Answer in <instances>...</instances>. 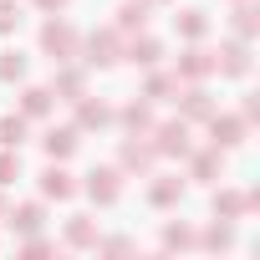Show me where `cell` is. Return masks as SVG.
<instances>
[{
    "instance_id": "1",
    "label": "cell",
    "mask_w": 260,
    "mask_h": 260,
    "mask_svg": "<svg viewBox=\"0 0 260 260\" xmlns=\"http://www.w3.org/2000/svg\"><path fill=\"white\" fill-rule=\"evenodd\" d=\"M153 153L158 158H189L194 153V138H189V122L184 117H169V122H153Z\"/></svg>"
},
{
    "instance_id": "2",
    "label": "cell",
    "mask_w": 260,
    "mask_h": 260,
    "mask_svg": "<svg viewBox=\"0 0 260 260\" xmlns=\"http://www.w3.org/2000/svg\"><path fill=\"white\" fill-rule=\"evenodd\" d=\"M82 46V61L87 67H112V61H122V31L117 26H102V31H92L87 41H77Z\"/></svg>"
},
{
    "instance_id": "3",
    "label": "cell",
    "mask_w": 260,
    "mask_h": 260,
    "mask_svg": "<svg viewBox=\"0 0 260 260\" xmlns=\"http://www.w3.org/2000/svg\"><path fill=\"white\" fill-rule=\"evenodd\" d=\"M41 51H46L51 61H72V56H77V31H72L61 16H51V21L41 26Z\"/></svg>"
},
{
    "instance_id": "4",
    "label": "cell",
    "mask_w": 260,
    "mask_h": 260,
    "mask_svg": "<svg viewBox=\"0 0 260 260\" xmlns=\"http://www.w3.org/2000/svg\"><path fill=\"white\" fill-rule=\"evenodd\" d=\"M82 189H87V199H92V204H117V199H122V169H107V164H102V169H92V174H87V184H82Z\"/></svg>"
},
{
    "instance_id": "5",
    "label": "cell",
    "mask_w": 260,
    "mask_h": 260,
    "mask_svg": "<svg viewBox=\"0 0 260 260\" xmlns=\"http://www.w3.org/2000/svg\"><path fill=\"white\" fill-rule=\"evenodd\" d=\"M214 72H219V61H214V51L194 41V46H189V51L179 56V72H174V77H179V82H204V77H214Z\"/></svg>"
},
{
    "instance_id": "6",
    "label": "cell",
    "mask_w": 260,
    "mask_h": 260,
    "mask_svg": "<svg viewBox=\"0 0 260 260\" xmlns=\"http://www.w3.org/2000/svg\"><path fill=\"white\" fill-rule=\"evenodd\" d=\"M245 127H250V122L235 117V112H224V117L209 112V143H214V148H240V143H245Z\"/></svg>"
},
{
    "instance_id": "7",
    "label": "cell",
    "mask_w": 260,
    "mask_h": 260,
    "mask_svg": "<svg viewBox=\"0 0 260 260\" xmlns=\"http://www.w3.org/2000/svg\"><path fill=\"white\" fill-rule=\"evenodd\" d=\"M153 158H158V153H153V143H138V133L117 148V169H122V174H148V169H153Z\"/></svg>"
},
{
    "instance_id": "8",
    "label": "cell",
    "mask_w": 260,
    "mask_h": 260,
    "mask_svg": "<svg viewBox=\"0 0 260 260\" xmlns=\"http://www.w3.org/2000/svg\"><path fill=\"white\" fill-rule=\"evenodd\" d=\"M209 112H214V97H209L199 82H189V92L179 97V117H184V122H209Z\"/></svg>"
},
{
    "instance_id": "9",
    "label": "cell",
    "mask_w": 260,
    "mask_h": 260,
    "mask_svg": "<svg viewBox=\"0 0 260 260\" xmlns=\"http://www.w3.org/2000/svg\"><path fill=\"white\" fill-rule=\"evenodd\" d=\"M6 224H11L16 235H41V224H46V209H41L36 199H26V204L6 209Z\"/></svg>"
},
{
    "instance_id": "10",
    "label": "cell",
    "mask_w": 260,
    "mask_h": 260,
    "mask_svg": "<svg viewBox=\"0 0 260 260\" xmlns=\"http://www.w3.org/2000/svg\"><path fill=\"white\" fill-rule=\"evenodd\" d=\"M148 11H153V0H122V6H117V31L122 36H138L148 26Z\"/></svg>"
},
{
    "instance_id": "11",
    "label": "cell",
    "mask_w": 260,
    "mask_h": 260,
    "mask_svg": "<svg viewBox=\"0 0 260 260\" xmlns=\"http://www.w3.org/2000/svg\"><path fill=\"white\" fill-rule=\"evenodd\" d=\"M112 122V107L97 102V97H77V133H92V127H107Z\"/></svg>"
},
{
    "instance_id": "12",
    "label": "cell",
    "mask_w": 260,
    "mask_h": 260,
    "mask_svg": "<svg viewBox=\"0 0 260 260\" xmlns=\"http://www.w3.org/2000/svg\"><path fill=\"white\" fill-rule=\"evenodd\" d=\"M214 61H219L224 77H245V72H250V46H245V41H224V46L214 51Z\"/></svg>"
},
{
    "instance_id": "13",
    "label": "cell",
    "mask_w": 260,
    "mask_h": 260,
    "mask_svg": "<svg viewBox=\"0 0 260 260\" xmlns=\"http://www.w3.org/2000/svg\"><path fill=\"white\" fill-rule=\"evenodd\" d=\"M41 194H46V199H72V194H77V179H72L61 164H46V169H41Z\"/></svg>"
},
{
    "instance_id": "14",
    "label": "cell",
    "mask_w": 260,
    "mask_h": 260,
    "mask_svg": "<svg viewBox=\"0 0 260 260\" xmlns=\"http://www.w3.org/2000/svg\"><path fill=\"white\" fill-rule=\"evenodd\" d=\"M41 148H46L51 164H67V158L77 153V127H51V133L41 138Z\"/></svg>"
},
{
    "instance_id": "15",
    "label": "cell",
    "mask_w": 260,
    "mask_h": 260,
    "mask_svg": "<svg viewBox=\"0 0 260 260\" xmlns=\"http://www.w3.org/2000/svg\"><path fill=\"white\" fill-rule=\"evenodd\" d=\"M51 92H56L61 102H77V97H87V72H77V67H67V61H61V72H56Z\"/></svg>"
},
{
    "instance_id": "16",
    "label": "cell",
    "mask_w": 260,
    "mask_h": 260,
    "mask_svg": "<svg viewBox=\"0 0 260 260\" xmlns=\"http://www.w3.org/2000/svg\"><path fill=\"white\" fill-rule=\"evenodd\" d=\"M122 56H127V61H138V67H158V61H164V46H158L153 36H143V31H138L133 41L122 46Z\"/></svg>"
},
{
    "instance_id": "17",
    "label": "cell",
    "mask_w": 260,
    "mask_h": 260,
    "mask_svg": "<svg viewBox=\"0 0 260 260\" xmlns=\"http://www.w3.org/2000/svg\"><path fill=\"white\" fill-rule=\"evenodd\" d=\"M219 164H224V148L209 143L204 153H189V179H204L209 184V179H219Z\"/></svg>"
},
{
    "instance_id": "18",
    "label": "cell",
    "mask_w": 260,
    "mask_h": 260,
    "mask_svg": "<svg viewBox=\"0 0 260 260\" xmlns=\"http://www.w3.org/2000/svg\"><path fill=\"white\" fill-rule=\"evenodd\" d=\"M179 199H184V179H174V174L153 179V189H148V204H153V209H174Z\"/></svg>"
},
{
    "instance_id": "19",
    "label": "cell",
    "mask_w": 260,
    "mask_h": 260,
    "mask_svg": "<svg viewBox=\"0 0 260 260\" xmlns=\"http://www.w3.org/2000/svg\"><path fill=\"white\" fill-rule=\"evenodd\" d=\"M97 240H102V235H97V224H92L87 214H72V219H67V245H72V250H97Z\"/></svg>"
},
{
    "instance_id": "20",
    "label": "cell",
    "mask_w": 260,
    "mask_h": 260,
    "mask_svg": "<svg viewBox=\"0 0 260 260\" xmlns=\"http://www.w3.org/2000/svg\"><path fill=\"white\" fill-rule=\"evenodd\" d=\"M112 117L127 127V133H138V138L153 127V107H148V102H127V107H122V112H112Z\"/></svg>"
},
{
    "instance_id": "21",
    "label": "cell",
    "mask_w": 260,
    "mask_h": 260,
    "mask_svg": "<svg viewBox=\"0 0 260 260\" xmlns=\"http://www.w3.org/2000/svg\"><path fill=\"white\" fill-rule=\"evenodd\" d=\"M51 102H56L51 87H26V92H21V117H26V122H31V117H46Z\"/></svg>"
},
{
    "instance_id": "22",
    "label": "cell",
    "mask_w": 260,
    "mask_h": 260,
    "mask_svg": "<svg viewBox=\"0 0 260 260\" xmlns=\"http://www.w3.org/2000/svg\"><path fill=\"white\" fill-rule=\"evenodd\" d=\"M250 209H245V194L240 189H219L214 194V219H245Z\"/></svg>"
},
{
    "instance_id": "23",
    "label": "cell",
    "mask_w": 260,
    "mask_h": 260,
    "mask_svg": "<svg viewBox=\"0 0 260 260\" xmlns=\"http://www.w3.org/2000/svg\"><path fill=\"white\" fill-rule=\"evenodd\" d=\"M230 26H235V36H240V41H250V36L260 31V16H255V6H250V0H240V6H235Z\"/></svg>"
},
{
    "instance_id": "24",
    "label": "cell",
    "mask_w": 260,
    "mask_h": 260,
    "mask_svg": "<svg viewBox=\"0 0 260 260\" xmlns=\"http://www.w3.org/2000/svg\"><path fill=\"white\" fill-rule=\"evenodd\" d=\"M174 26H179V36H184V41H204V31H209L204 11H179V16H174Z\"/></svg>"
},
{
    "instance_id": "25",
    "label": "cell",
    "mask_w": 260,
    "mask_h": 260,
    "mask_svg": "<svg viewBox=\"0 0 260 260\" xmlns=\"http://www.w3.org/2000/svg\"><path fill=\"white\" fill-rule=\"evenodd\" d=\"M169 92H179V77H169V72H153L143 82V102H169Z\"/></svg>"
},
{
    "instance_id": "26",
    "label": "cell",
    "mask_w": 260,
    "mask_h": 260,
    "mask_svg": "<svg viewBox=\"0 0 260 260\" xmlns=\"http://www.w3.org/2000/svg\"><path fill=\"white\" fill-rule=\"evenodd\" d=\"M21 138H26V117L6 112V117H0V148H21Z\"/></svg>"
},
{
    "instance_id": "27",
    "label": "cell",
    "mask_w": 260,
    "mask_h": 260,
    "mask_svg": "<svg viewBox=\"0 0 260 260\" xmlns=\"http://www.w3.org/2000/svg\"><path fill=\"white\" fill-rule=\"evenodd\" d=\"M0 82H26V56L21 51H0Z\"/></svg>"
},
{
    "instance_id": "28",
    "label": "cell",
    "mask_w": 260,
    "mask_h": 260,
    "mask_svg": "<svg viewBox=\"0 0 260 260\" xmlns=\"http://www.w3.org/2000/svg\"><path fill=\"white\" fill-rule=\"evenodd\" d=\"M230 224H235V219L209 224V230H204V245H209V250H230V245H235V230H230Z\"/></svg>"
},
{
    "instance_id": "29",
    "label": "cell",
    "mask_w": 260,
    "mask_h": 260,
    "mask_svg": "<svg viewBox=\"0 0 260 260\" xmlns=\"http://www.w3.org/2000/svg\"><path fill=\"white\" fill-rule=\"evenodd\" d=\"M16 179H21V153L16 148H0V189L16 184Z\"/></svg>"
},
{
    "instance_id": "30",
    "label": "cell",
    "mask_w": 260,
    "mask_h": 260,
    "mask_svg": "<svg viewBox=\"0 0 260 260\" xmlns=\"http://www.w3.org/2000/svg\"><path fill=\"white\" fill-rule=\"evenodd\" d=\"M189 245H194V230L189 224H169L164 230V250H189Z\"/></svg>"
},
{
    "instance_id": "31",
    "label": "cell",
    "mask_w": 260,
    "mask_h": 260,
    "mask_svg": "<svg viewBox=\"0 0 260 260\" xmlns=\"http://www.w3.org/2000/svg\"><path fill=\"white\" fill-rule=\"evenodd\" d=\"M21 26V6H16V0H0V36H11Z\"/></svg>"
},
{
    "instance_id": "32",
    "label": "cell",
    "mask_w": 260,
    "mask_h": 260,
    "mask_svg": "<svg viewBox=\"0 0 260 260\" xmlns=\"http://www.w3.org/2000/svg\"><path fill=\"white\" fill-rule=\"evenodd\" d=\"M21 255H26V260H41V255H51V245H46L41 235H26V245H21Z\"/></svg>"
},
{
    "instance_id": "33",
    "label": "cell",
    "mask_w": 260,
    "mask_h": 260,
    "mask_svg": "<svg viewBox=\"0 0 260 260\" xmlns=\"http://www.w3.org/2000/svg\"><path fill=\"white\" fill-rule=\"evenodd\" d=\"M97 250H102V255H127V250H133V240L112 235V240H97Z\"/></svg>"
},
{
    "instance_id": "34",
    "label": "cell",
    "mask_w": 260,
    "mask_h": 260,
    "mask_svg": "<svg viewBox=\"0 0 260 260\" xmlns=\"http://www.w3.org/2000/svg\"><path fill=\"white\" fill-rule=\"evenodd\" d=\"M240 117H245V122H255V117H260V97H245V112H240Z\"/></svg>"
},
{
    "instance_id": "35",
    "label": "cell",
    "mask_w": 260,
    "mask_h": 260,
    "mask_svg": "<svg viewBox=\"0 0 260 260\" xmlns=\"http://www.w3.org/2000/svg\"><path fill=\"white\" fill-rule=\"evenodd\" d=\"M36 6H41L46 16H56V11H67V0H36Z\"/></svg>"
},
{
    "instance_id": "36",
    "label": "cell",
    "mask_w": 260,
    "mask_h": 260,
    "mask_svg": "<svg viewBox=\"0 0 260 260\" xmlns=\"http://www.w3.org/2000/svg\"><path fill=\"white\" fill-rule=\"evenodd\" d=\"M0 224H6V199H0Z\"/></svg>"
},
{
    "instance_id": "37",
    "label": "cell",
    "mask_w": 260,
    "mask_h": 260,
    "mask_svg": "<svg viewBox=\"0 0 260 260\" xmlns=\"http://www.w3.org/2000/svg\"><path fill=\"white\" fill-rule=\"evenodd\" d=\"M153 6H164V0H153Z\"/></svg>"
}]
</instances>
